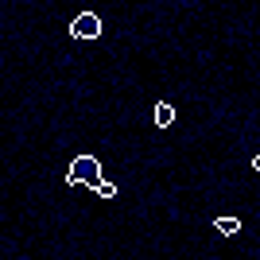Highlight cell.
<instances>
[{
    "label": "cell",
    "mask_w": 260,
    "mask_h": 260,
    "mask_svg": "<svg viewBox=\"0 0 260 260\" xmlns=\"http://www.w3.org/2000/svg\"><path fill=\"white\" fill-rule=\"evenodd\" d=\"M101 179V163L98 155H78L74 163H70V171H66V183H78V186H89Z\"/></svg>",
    "instance_id": "6da1fadb"
},
{
    "label": "cell",
    "mask_w": 260,
    "mask_h": 260,
    "mask_svg": "<svg viewBox=\"0 0 260 260\" xmlns=\"http://www.w3.org/2000/svg\"><path fill=\"white\" fill-rule=\"evenodd\" d=\"M70 35H74V39H98L101 35V20L93 16V12H78L74 23H70Z\"/></svg>",
    "instance_id": "7a4b0ae2"
},
{
    "label": "cell",
    "mask_w": 260,
    "mask_h": 260,
    "mask_svg": "<svg viewBox=\"0 0 260 260\" xmlns=\"http://www.w3.org/2000/svg\"><path fill=\"white\" fill-rule=\"evenodd\" d=\"M171 124H175V105L159 101V105H155V128H171Z\"/></svg>",
    "instance_id": "3957f363"
},
{
    "label": "cell",
    "mask_w": 260,
    "mask_h": 260,
    "mask_svg": "<svg viewBox=\"0 0 260 260\" xmlns=\"http://www.w3.org/2000/svg\"><path fill=\"white\" fill-rule=\"evenodd\" d=\"M214 229L221 233V237H233L241 229V217H214Z\"/></svg>",
    "instance_id": "277c9868"
},
{
    "label": "cell",
    "mask_w": 260,
    "mask_h": 260,
    "mask_svg": "<svg viewBox=\"0 0 260 260\" xmlns=\"http://www.w3.org/2000/svg\"><path fill=\"white\" fill-rule=\"evenodd\" d=\"M89 190L98 198H117V183H105V179H98V183H89Z\"/></svg>",
    "instance_id": "5b68a950"
}]
</instances>
